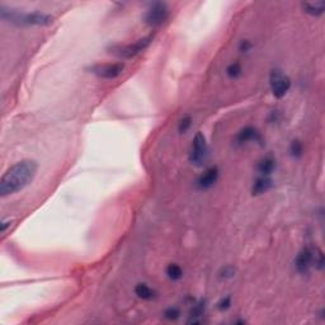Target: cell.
<instances>
[{
    "mask_svg": "<svg viewBox=\"0 0 325 325\" xmlns=\"http://www.w3.org/2000/svg\"><path fill=\"white\" fill-rule=\"evenodd\" d=\"M290 154L295 159H300L304 155V145L300 140H294L290 145Z\"/></svg>",
    "mask_w": 325,
    "mask_h": 325,
    "instance_id": "cell-18",
    "label": "cell"
},
{
    "mask_svg": "<svg viewBox=\"0 0 325 325\" xmlns=\"http://www.w3.org/2000/svg\"><path fill=\"white\" fill-rule=\"evenodd\" d=\"M37 162L31 159H24L15 162L5 173L0 180V196L8 197L28 187L33 182L37 174Z\"/></svg>",
    "mask_w": 325,
    "mask_h": 325,
    "instance_id": "cell-1",
    "label": "cell"
},
{
    "mask_svg": "<svg viewBox=\"0 0 325 325\" xmlns=\"http://www.w3.org/2000/svg\"><path fill=\"white\" fill-rule=\"evenodd\" d=\"M231 306V297L230 296H225L223 299L220 300L219 303H217V309L220 311H226L228 309H230Z\"/></svg>",
    "mask_w": 325,
    "mask_h": 325,
    "instance_id": "cell-22",
    "label": "cell"
},
{
    "mask_svg": "<svg viewBox=\"0 0 325 325\" xmlns=\"http://www.w3.org/2000/svg\"><path fill=\"white\" fill-rule=\"evenodd\" d=\"M219 168L216 165L206 169L198 177V179H197V188L200 189V191H207V189L212 188L216 184L217 179H219Z\"/></svg>",
    "mask_w": 325,
    "mask_h": 325,
    "instance_id": "cell-10",
    "label": "cell"
},
{
    "mask_svg": "<svg viewBox=\"0 0 325 325\" xmlns=\"http://www.w3.org/2000/svg\"><path fill=\"white\" fill-rule=\"evenodd\" d=\"M210 150H208L207 141L202 132H197L192 140L191 150H189V162L196 166H203L208 159Z\"/></svg>",
    "mask_w": 325,
    "mask_h": 325,
    "instance_id": "cell-5",
    "label": "cell"
},
{
    "mask_svg": "<svg viewBox=\"0 0 325 325\" xmlns=\"http://www.w3.org/2000/svg\"><path fill=\"white\" fill-rule=\"evenodd\" d=\"M235 143H237L238 145H245V144L249 143L262 144L263 137L262 134H260L255 127H253V126H245L244 129H242L237 134V136H235Z\"/></svg>",
    "mask_w": 325,
    "mask_h": 325,
    "instance_id": "cell-9",
    "label": "cell"
},
{
    "mask_svg": "<svg viewBox=\"0 0 325 325\" xmlns=\"http://www.w3.org/2000/svg\"><path fill=\"white\" fill-rule=\"evenodd\" d=\"M301 6H303V10L305 11V13L313 15V17H320V15L324 14L325 11L324 1H315V3L305 1V3L301 4Z\"/></svg>",
    "mask_w": 325,
    "mask_h": 325,
    "instance_id": "cell-14",
    "label": "cell"
},
{
    "mask_svg": "<svg viewBox=\"0 0 325 325\" xmlns=\"http://www.w3.org/2000/svg\"><path fill=\"white\" fill-rule=\"evenodd\" d=\"M166 276L170 281L173 282H177V281L182 280L183 277V269L179 264L177 263H170V264L166 267Z\"/></svg>",
    "mask_w": 325,
    "mask_h": 325,
    "instance_id": "cell-16",
    "label": "cell"
},
{
    "mask_svg": "<svg viewBox=\"0 0 325 325\" xmlns=\"http://www.w3.org/2000/svg\"><path fill=\"white\" fill-rule=\"evenodd\" d=\"M1 19L10 22L18 26H50L54 22V17L43 11H32V13H22V11L13 10V9L1 8L0 11Z\"/></svg>",
    "mask_w": 325,
    "mask_h": 325,
    "instance_id": "cell-2",
    "label": "cell"
},
{
    "mask_svg": "<svg viewBox=\"0 0 325 325\" xmlns=\"http://www.w3.org/2000/svg\"><path fill=\"white\" fill-rule=\"evenodd\" d=\"M269 86H271L272 94L276 98L286 97L291 89V79L281 70H272L269 74Z\"/></svg>",
    "mask_w": 325,
    "mask_h": 325,
    "instance_id": "cell-7",
    "label": "cell"
},
{
    "mask_svg": "<svg viewBox=\"0 0 325 325\" xmlns=\"http://www.w3.org/2000/svg\"><path fill=\"white\" fill-rule=\"evenodd\" d=\"M191 126H192V117L189 116V114H185L184 117L179 121L178 131H179V134H185V132L191 129Z\"/></svg>",
    "mask_w": 325,
    "mask_h": 325,
    "instance_id": "cell-19",
    "label": "cell"
},
{
    "mask_svg": "<svg viewBox=\"0 0 325 325\" xmlns=\"http://www.w3.org/2000/svg\"><path fill=\"white\" fill-rule=\"evenodd\" d=\"M257 170L259 175H264V177H271L272 173L276 170V159L271 155L264 157L257 165Z\"/></svg>",
    "mask_w": 325,
    "mask_h": 325,
    "instance_id": "cell-12",
    "label": "cell"
},
{
    "mask_svg": "<svg viewBox=\"0 0 325 325\" xmlns=\"http://www.w3.org/2000/svg\"><path fill=\"white\" fill-rule=\"evenodd\" d=\"M253 49V43L250 42L249 40H242L239 43V51L240 52H244V54H246V52H249L250 50Z\"/></svg>",
    "mask_w": 325,
    "mask_h": 325,
    "instance_id": "cell-23",
    "label": "cell"
},
{
    "mask_svg": "<svg viewBox=\"0 0 325 325\" xmlns=\"http://www.w3.org/2000/svg\"><path fill=\"white\" fill-rule=\"evenodd\" d=\"M154 40V36H146V37L140 38V40L135 41L134 43H129V45H121V43H113L109 45L107 51L109 55L118 57V59H123V60H130L134 59L137 55H140L141 52L145 51L148 49L150 43Z\"/></svg>",
    "mask_w": 325,
    "mask_h": 325,
    "instance_id": "cell-4",
    "label": "cell"
},
{
    "mask_svg": "<svg viewBox=\"0 0 325 325\" xmlns=\"http://www.w3.org/2000/svg\"><path fill=\"white\" fill-rule=\"evenodd\" d=\"M10 224H11L10 220H9V221H4V220H3V221H1V224H0V230H1V233H5L6 229L10 226Z\"/></svg>",
    "mask_w": 325,
    "mask_h": 325,
    "instance_id": "cell-24",
    "label": "cell"
},
{
    "mask_svg": "<svg viewBox=\"0 0 325 325\" xmlns=\"http://www.w3.org/2000/svg\"><path fill=\"white\" fill-rule=\"evenodd\" d=\"M313 267L324 268V255L317 246H305L295 258V268L300 274H308Z\"/></svg>",
    "mask_w": 325,
    "mask_h": 325,
    "instance_id": "cell-3",
    "label": "cell"
},
{
    "mask_svg": "<svg viewBox=\"0 0 325 325\" xmlns=\"http://www.w3.org/2000/svg\"><path fill=\"white\" fill-rule=\"evenodd\" d=\"M272 187H273V180H272L271 177L259 175L251 185V194L253 196H260V194L267 193Z\"/></svg>",
    "mask_w": 325,
    "mask_h": 325,
    "instance_id": "cell-11",
    "label": "cell"
},
{
    "mask_svg": "<svg viewBox=\"0 0 325 325\" xmlns=\"http://www.w3.org/2000/svg\"><path fill=\"white\" fill-rule=\"evenodd\" d=\"M135 294L139 299L143 300H153L155 297V291L153 290L150 286H148L146 283H139L135 287Z\"/></svg>",
    "mask_w": 325,
    "mask_h": 325,
    "instance_id": "cell-15",
    "label": "cell"
},
{
    "mask_svg": "<svg viewBox=\"0 0 325 325\" xmlns=\"http://www.w3.org/2000/svg\"><path fill=\"white\" fill-rule=\"evenodd\" d=\"M226 74L230 79L237 80L242 77L243 74V68L239 63H231L230 65L226 68Z\"/></svg>",
    "mask_w": 325,
    "mask_h": 325,
    "instance_id": "cell-17",
    "label": "cell"
},
{
    "mask_svg": "<svg viewBox=\"0 0 325 325\" xmlns=\"http://www.w3.org/2000/svg\"><path fill=\"white\" fill-rule=\"evenodd\" d=\"M169 18V6L166 3L157 1L153 3L144 15V22L152 28L162 26Z\"/></svg>",
    "mask_w": 325,
    "mask_h": 325,
    "instance_id": "cell-6",
    "label": "cell"
},
{
    "mask_svg": "<svg viewBox=\"0 0 325 325\" xmlns=\"http://www.w3.org/2000/svg\"><path fill=\"white\" fill-rule=\"evenodd\" d=\"M206 308H207V303L203 299L194 304L191 310V315H189L188 324H200V323H202V317L206 313Z\"/></svg>",
    "mask_w": 325,
    "mask_h": 325,
    "instance_id": "cell-13",
    "label": "cell"
},
{
    "mask_svg": "<svg viewBox=\"0 0 325 325\" xmlns=\"http://www.w3.org/2000/svg\"><path fill=\"white\" fill-rule=\"evenodd\" d=\"M162 315L168 320H177L180 317V310L178 308H175V306H170V308L165 309Z\"/></svg>",
    "mask_w": 325,
    "mask_h": 325,
    "instance_id": "cell-21",
    "label": "cell"
},
{
    "mask_svg": "<svg viewBox=\"0 0 325 325\" xmlns=\"http://www.w3.org/2000/svg\"><path fill=\"white\" fill-rule=\"evenodd\" d=\"M89 73L95 75L100 79L113 80L117 79L125 70V64L122 63H108V64H95L88 69Z\"/></svg>",
    "mask_w": 325,
    "mask_h": 325,
    "instance_id": "cell-8",
    "label": "cell"
},
{
    "mask_svg": "<svg viewBox=\"0 0 325 325\" xmlns=\"http://www.w3.org/2000/svg\"><path fill=\"white\" fill-rule=\"evenodd\" d=\"M235 273H237V269L231 265H226L224 268H221L219 276L221 280H230V278H234Z\"/></svg>",
    "mask_w": 325,
    "mask_h": 325,
    "instance_id": "cell-20",
    "label": "cell"
}]
</instances>
